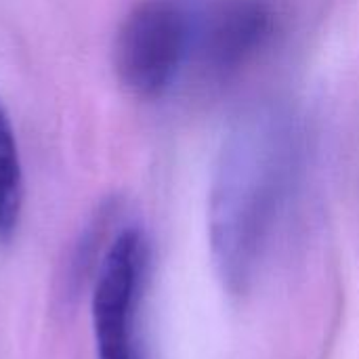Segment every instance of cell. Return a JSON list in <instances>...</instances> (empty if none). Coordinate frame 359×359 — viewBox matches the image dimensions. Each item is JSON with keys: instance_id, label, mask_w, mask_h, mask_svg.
<instances>
[{"instance_id": "cell-1", "label": "cell", "mask_w": 359, "mask_h": 359, "mask_svg": "<svg viewBox=\"0 0 359 359\" xmlns=\"http://www.w3.org/2000/svg\"><path fill=\"white\" fill-rule=\"evenodd\" d=\"M301 162V130L282 107L244 114L227 135L208 202V236L217 273L233 294L261 273L292 196Z\"/></svg>"}, {"instance_id": "cell-2", "label": "cell", "mask_w": 359, "mask_h": 359, "mask_svg": "<svg viewBox=\"0 0 359 359\" xmlns=\"http://www.w3.org/2000/svg\"><path fill=\"white\" fill-rule=\"evenodd\" d=\"M194 15L183 0H141L118 27L114 69L122 88L143 101L160 99L191 53Z\"/></svg>"}, {"instance_id": "cell-3", "label": "cell", "mask_w": 359, "mask_h": 359, "mask_svg": "<svg viewBox=\"0 0 359 359\" xmlns=\"http://www.w3.org/2000/svg\"><path fill=\"white\" fill-rule=\"evenodd\" d=\"M147 252L143 229L139 225H126L109 242L99 263L90 299L99 359H139L133 324Z\"/></svg>"}, {"instance_id": "cell-4", "label": "cell", "mask_w": 359, "mask_h": 359, "mask_svg": "<svg viewBox=\"0 0 359 359\" xmlns=\"http://www.w3.org/2000/svg\"><path fill=\"white\" fill-rule=\"evenodd\" d=\"M276 32L278 8L271 0H217L194 21L191 50L210 80L225 82L248 67Z\"/></svg>"}, {"instance_id": "cell-5", "label": "cell", "mask_w": 359, "mask_h": 359, "mask_svg": "<svg viewBox=\"0 0 359 359\" xmlns=\"http://www.w3.org/2000/svg\"><path fill=\"white\" fill-rule=\"evenodd\" d=\"M23 170L8 114L0 103V238L8 240L21 219Z\"/></svg>"}]
</instances>
